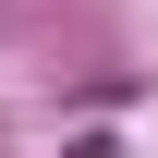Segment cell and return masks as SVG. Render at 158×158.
I'll return each instance as SVG.
<instances>
[{"mask_svg":"<svg viewBox=\"0 0 158 158\" xmlns=\"http://www.w3.org/2000/svg\"><path fill=\"white\" fill-rule=\"evenodd\" d=\"M61 158H122V146H110V134H73V146H61Z\"/></svg>","mask_w":158,"mask_h":158,"instance_id":"cell-1","label":"cell"}]
</instances>
